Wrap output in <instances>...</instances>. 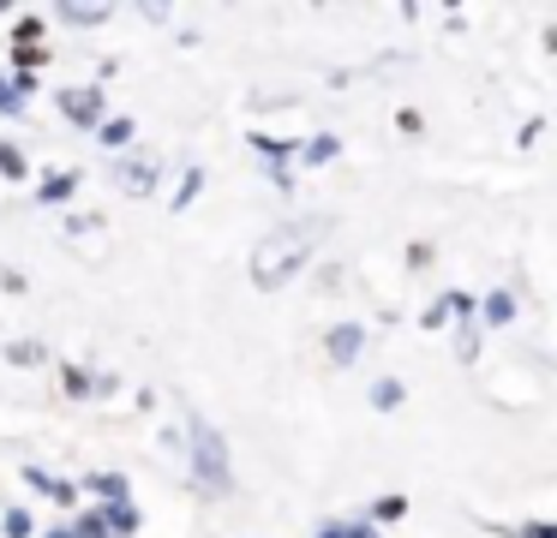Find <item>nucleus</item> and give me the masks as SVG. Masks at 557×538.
Here are the masks:
<instances>
[{"instance_id":"f257e3e1","label":"nucleus","mask_w":557,"mask_h":538,"mask_svg":"<svg viewBox=\"0 0 557 538\" xmlns=\"http://www.w3.org/2000/svg\"><path fill=\"white\" fill-rule=\"evenodd\" d=\"M318 234H324V222L318 215H306V222H288V227H276V234L264 239V246L252 251V287H288L294 275L312 263V251H318Z\"/></svg>"},{"instance_id":"f03ea898","label":"nucleus","mask_w":557,"mask_h":538,"mask_svg":"<svg viewBox=\"0 0 557 538\" xmlns=\"http://www.w3.org/2000/svg\"><path fill=\"white\" fill-rule=\"evenodd\" d=\"M193 473H198V490L222 497L234 485L228 478V442H222L216 425H193Z\"/></svg>"},{"instance_id":"7ed1b4c3","label":"nucleus","mask_w":557,"mask_h":538,"mask_svg":"<svg viewBox=\"0 0 557 538\" xmlns=\"http://www.w3.org/2000/svg\"><path fill=\"white\" fill-rule=\"evenodd\" d=\"M42 60H49V48H42V18H18V30H13V66L18 72H37Z\"/></svg>"},{"instance_id":"20e7f679","label":"nucleus","mask_w":557,"mask_h":538,"mask_svg":"<svg viewBox=\"0 0 557 538\" xmlns=\"http://www.w3.org/2000/svg\"><path fill=\"white\" fill-rule=\"evenodd\" d=\"M61 114L73 120V126H102V90L97 84H85V90H61Z\"/></svg>"},{"instance_id":"39448f33","label":"nucleus","mask_w":557,"mask_h":538,"mask_svg":"<svg viewBox=\"0 0 557 538\" xmlns=\"http://www.w3.org/2000/svg\"><path fill=\"white\" fill-rule=\"evenodd\" d=\"M324 353H330V365H354L366 353V323H336L324 335Z\"/></svg>"},{"instance_id":"423d86ee","label":"nucleus","mask_w":557,"mask_h":538,"mask_svg":"<svg viewBox=\"0 0 557 538\" xmlns=\"http://www.w3.org/2000/svg\"><path fill=\"white\" fill-rule=\"evenodd\" d=\"M138 521H145L138 502H102V533H109V538H133Z\"/></svg>"},{"instance_id":"0eeeda50","label":"nucleus","mask_w":557,"mask_h":538,"mask_svg":"<svg viewBox=\"0 0 557 538\" xmlns=\"http://www.w3.org/2000/svg\"><path fill=\"white\" fill-rule=\"evenodd\" d=\"M509 317H516V293H504V287H497V293H485V305H480V329H504Z\"/></svg>"},{"instance_id":"6e6552de","label":"nucleus","mask_w":557,"mask_h":538,"mask_svg":"<svg viewBox=\"0 0 557 538\" xmlns=\"http://www.w3.org/2000/svg\"><path fill=\"white\" fill-rule=\"evenodd\" d=\"M85 485L97 490L102 502H133V490H126V478H121V473H85Z\"/></svg>"},{"instance_id":"1a4fd4ad","label":"nucleus","mask_w":557,"mask_h":538,"mask_svg":"<svg viewBox=\"0 0 557 538\" xmlns=\"http://www.w3.org/2000/svg\"><path fill=\"white\" fill-rule=\"evenodd\" d=\"M401 395H408V389H401V377H377V383H372V395H366V401H372L377 413H396V406H401Z\"/></svg>"},{"instance_id":"9d476101","label":"nucleus","mask_w":557,"mask_h":538,"mask_svg":"<svg viewBox=\"0 0 557 538\" xmlns=\"http://www.w3.org/2000/svg\"><path fill=\"white\" fill-rule=\"evenodd\" d=\"M336 150H342V138H330V132H324V138H306L300 143V162L306 167H324V162H336Z\"/></svg>"},{"instance_id":"9b49d317","label":"nucleus","mask_w":557,"mask_h":538,"mask_svg":"<svg viewBox=\"0 0 557 538\" xmlns=\"http://www.w3.org/2000/svg\"><path fill=\"white\" fill-rule=\"evenodd\" d=\"M73 191H78V174H66V167H61V174H49V179L37 186V198H42V203H66Z\"/></svg>"},{"instance_id":"f8f14e48","label":"nucleus","mask_w":557,"mask_h":538,"mask_svg":"<svg viewBox=\"0 0 557 538\" xmlns=\"http://www.w3.org/2000/svg\"><path fill=\"white\" fill-rule=\"evenodd\" d=\"M97 138H102V143H109V150H126V143H133V138H138V126H133V114H126V120H102V126H97Z\"/></svg>"},{"instance_id":"ddd939ff","label":"nucleus","mask_w":557,"mask_h":538,"mask_svg":"<svg viewBox=\"0 0 557 538\" xmlns=\"http://www.w3.org/2000/svg\"><path fill=\"white\" fill-rule=\"evenodd\" d=\"M121 186L133 191V198H145V191L157 186V162H133V167H121Z\"/></svg>"},{"instance_id":"4468645a","label":"nucleus","mask_w":557,"mask_h":538,"mask_svg":"<svg viewBox=\"0 0 557 538\" xmlns=\"http://www.w3.org/2000/svg\"><path fill=\"white\" fill-rule=\"evenodd\" d=\"M0 533H7V538H37V514H30V509H7V514H0Z\"/></svg>"},{"instance_id":"2eb2a0df","label":"nucleus","mask_w":557,"mask_h":538,"mask_svg":"<svg viewBox=\"0 0 557 538\" xmlns=\"http://www.w3.org/2000/svg\"><path fill=\"white\" fill-rule=\"evenodd\" d=\"M61 389L78 401V395H97V377H90V371H78V365H61Z\"/></svg>"},{"instance_id":"dca6fc26","label":"nucleus","mask_w":557,"mask_h":538,"mask_svg":"<svg viewBox=\"0 0 557 538\" xmlns=\"http://www.w3.org/2000/svg\"><path fill=\"white\" fill-rule=\"evenodd\" d=\"M401 514H408V497H377L372 509H366V521L384 526V521H401Z\"/></svg>"},{"instance_id":"f3484780","label":"nucleus","mask_w":557,"mask_h":538,"mask_svg":"<svg viewBox=\"0 0 557 538\" xmlns=\"http://www.w3.org/2000/svg\"><path fill=\"white\" fill-rule=\"evenodd\" d=\"M497 538H557V521H533V526H492Z\"/></svg>"},{"instance_id":"a211bd4d","label":"nucleus","mask_w":557,"mask_h":538,"mask_svg":"<svg viewBox=\"0 0 557 538\" xmlns=\"http://www.w3.org/2000/svg\"><path fill=\"white\" fill-rule=\"evenodd\" d=\"M66 533H73V538H109V533H102V509H85L78 521H66Z\"/></svg>"},{"instance_id":"6ab92c4d","label":"nucleus","mask_w":557,"mask_h":538,"mask_svg":"<svg viewBox=\"0 0 557 538\" xmlns=\"http://www.w3.org/2000/svg\"><path fill=\"white\" fill-rule=\"evenodd\" d=\"M0 174H7V179H25L30 174V162L13 150V143H0Z\"/></svg>"},{"instance_id":"aec40b11","label":"nucleus","mask_w":557,"mask_h":538,"mask_svg":"<svg viewBox=\"0 0 557 538\" xmlns=\"http://www.w3.org/2000/svg\"><path fill=\"white\" fill-rule=\"evenodd\" d=\"M198 186H205V167H186V179H181V191H174V210H186V203L198 198Z\"/></svg>"},{"instance_id":"412c9836","label":"nucleus","mask_w":557,"mask_h":538,"mask_svg":"<svg viewBox=\"0 0 557 538\" xmlns=\"http://www.w3.org/2000/svg\"><path fill=\"white\" fill-rule=\"evenodd\" d=\"M252 150L264 155V162H282V155H288L294 143H282V138H264V132H252Z\"/></svg>"},{"instance_id":"4be33fe9","label":"nucleus","mask_w":557,"mask_h":538,"mask_svg":"<svg viewBox=\"0 0 557 538\" xmlns=\"http://www.w3.org/2000/svg\"><path fill=\"white\" fill-rule=\"evenodd\" d=\"M61 18L66 24H102V18H109V7H61Z\"/></svg>"},{"instance_id":"5701e85b","label":"nucleus","mask_w":557,"mask_h":538,"mask_svg":"<svg viewBox=\"0 0 557 538\" xmlns=\"http://www.w3.org/2000/svg\"><path fill=\"white\" fill-rule=\"evenodd\" d=\"M0 114H25V96L13 90V78L0 72Z\"/></svg>"},{"instance_id":"b1692460","label":"nucleus","mask_w":557,"mask_h":538,"mask_svg":"<svg viewBox=\"0 0 557 538\" xmlns=\"http://www.w3.org/2000/svg\"><path fill=\"white\" fill-rule=\"evenodd\" d=\"M7 359H13V365H37L42 347H37V341H13V347H7Z\"/></svg>"},{"instance_id":"393cba45","label":"nucleus","mask_w":557,"mask_h":538,"mask_svg":"<svg viewBox=\"0 0 557 538\" xmlns=\"http://www.w3.org/2000/svg\"><path fill=\"white\" fill-rule=\"evenodd\" d=\"M25 485H30V490H37V497H49V490H54V478H49V473H42V466H25Z\"/></svg>"},{"instance_id":"a878e982","label":"nucleus","mask_w":557,"mask_h":538,"mask_svg":"<svg viewBox=\"0 0 557 538\" xmlns=\"http://www.w3.org/2000/svg\"><path fill=\"white\" fill-rule=\"evenodd\" d=\"M461 329H468V335L456 341V353H461V359H473V353H480V329H473V323H461Z\"/></svg>"},{"instance_id":"bb28decb","label":"nucleus","mask_w":557,"mask_h":538,"mask_svg":"<svg viewBox=\"0 0 557 538\" xmlns=\"http://www.w3.org/2000/svg\"><path fill=\"white\" fill-rule=\"evenodd\" d=\"M49 497L66 509V502H78V485H66V478H54V490H49Z\"/></svg>"},{"instance_id":"cd10ccee","label":"nucleus","mask_w":557,"mask_h":538,"mask_svg":"<svg viewBox=\"0 0 557 538\" xmlns=\"http://www.w3.org/2000/svg\"><path fill=\"white\" fill-rule=\"evenodd\" d=\"M420 323H425V329H444V323H449V311H444V299H437V305H432V311H425V317H420Z\"/></svg>"},{"instance_id":"c85d7f7f","label":"nucleus","mask_w":557,"mask_h":538,"mask_svg":"<svg viewBox=\"0 0 557 538\" xmlns=\"http://www.w3.org/2000/svg\"><path fill=\"white\" fill-rule=\"evenodd\" d=\"M318 538H348V526H342V521H324V526H318Z\"/></svg>"},{"instance_id":"c756f323","label":"nucleus","mask_w":557,"mask_h":538,"mask_svg":"<svg viewBox=\"0 0 557 538\" xmlns=\"http://www.w3.org/2000/svg\"><path fill=\"white\" fill-rule=\"evenodd\" d=\"M348 538H377V526H366V521H360V526H348Z\"/></svg>"},{"instance_id":"7c9ffc66","label":"nucleus","mask_w":557,"mask_h":538,"mask_svg":"<svg viewBox=\"0 0 557 538\" xmlns=\"http://www.w3.org/2000/svg\"><path fill=\"white\" fill-rule=\"evenodd\" d=\"M37 538H73V533H66V526H42Z\"/></svg>"}]
</instances>
